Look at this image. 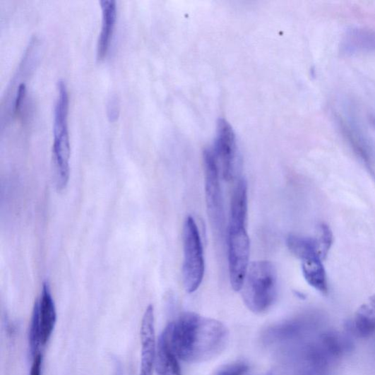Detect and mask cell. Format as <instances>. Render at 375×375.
<instances>
[{
  "label": "cell",
  "instance_id": "6da1fadb",
  "mask_svg": "<svg viewBox=\"0 0 375 375\" xmlns=\"http://www.w3.org/2000/svg\"><path fill=\"white\" fill-rule=\"evenodd\" d=\"M164 331L177 357L187 363H201L218 357L229 340L223 323L193 312L181 314Z\"/></svg>",
  "mask_w": 375,
  "mask_h": 375
},
{
  "label": "cell",
  "instance_id": "7a4b0ae2",
  "mask_svg": "<svg viewBox=\"0 0 375 375\" xmlns=\"http://www.w3.org/2000/svg\"><path fill=\"white\" fill-rule=\"evenodd\" d=\"M69 93L64 81L58 83V98L54 110L52 161L56 189L63 191L69 181L71 145L68 127Z\"/></svg>",
  "mask_w": 375,
  "mask_h": 375
},
{
  "label": "cell",
  "instance_id": "3957f363",
  "mask_svg": "<svg viewBox=\"0 0 375 375\" xmlns=\"http://www.w3.org/2000/svg\"><path fill=\"white\" fill-rule=\"evenodd\" d=\"M246 306L254 313H263L273 304L278 293V273L269 261L253 263L242 287Z\"/></svg>",
  "mask_w": 375,
  "mask_h": 375
},
{
  "label": "cell",
  "instance_id": "277c9868",
  "mask_svg": "<svg viewBox=\"0 0 375 375\" xmlns=\"http://www.w3.org/2000/svg\"><path fill=\"white\" fill-rule=\"evenodd\" d=\"M247 214L230 213L227 233L230 280L232 289H242L249 267L250 240L246 229Z\"/></svg>",
  "mask_w": 375,
  "mask_h": 375
},
{
  "label": "cell",
  "instance_id": "5b68a950",
  "mask_svg": "<svg viewBox=\"0 0 375 375\" xmlns=\"http://www.w3.org/2000/svg\"><path fill=\"white\" fill-rule=\"evenodd\" d=\"M183 280L186 291L198 290L205 275L203 247L198 227L191 216L187 217L184 227Z\"/></svg>",
  "mask_w": 375,
  "mask_h": 375
},
{
  "label": "cell",
  "instance_id": "8992f818",
  "mask_svg": "<svg viewBox=\"0 0 375 375\" xmlns=\"http://www.w3.org/2000/svg\"><path fill=\"white\" fill-rule=\"evenodd\" d=\"M203 159L208 213L213 229L222 232L225 224V210L220 172L209 148L205 150Z\"/></svg>",
  "mask_w": 375,
  "mask_h": 375
},
{
  "label": "cell",
  "instance_id": "52a82bcc",
  "mask_svg": "<svg viewBox=\"0 0 375 375\" xmlns=\"http://www.w3.org/2000/svg\"><path fill=\"white\" fill-rule=\"evenodd\" d=\"M208 148L224 179L227 181L232 180L236 169L238 150L235 134L225 120L220 121L213 143Z\"/></svg>",
  "mask_w": 375,
  "mask_h": 375
},
{
  "label": "cell",
  "instance_id": "ba28073f",
  "mask_svg": "<svg viewBox=\"0 0 375 375\" xmlns=\"http://www.w3.org/2000/svg\"><path fill=\"white\" fill-rule=\"evenodd\" d=\"M317 324L318 321L310 316L296 319L269 328L264 333L263 340L267 344H273L298 340L314 329Z\"/></svg>",
  "mask_w": 375,
  "mask_h": 375
},
{
  "label": "cell",
  "instance_id": "9c48e42d",
  "mask_svg": "<svg viewBox=\"0 0 375 375\" xmlns=\"http://www.w3.org/2000/svg\"><path fill=\"white\" fill-rule=\"evenodd\" d=\"M142 361L141 375H152L155 362L154 309L150 305L143 316L141 326Z\"/></svg>",
  "mask_w": 375,
  "mask_h": 375
},
{
  "label": "cell",
  "instance_id": "30bf717a",
  "mask_svg": "<svg viewBox=\"0 0 375 375\" xmlns=\"http://www.w3.org/2000/svg\"><path fill=\"white\" fill-rule=\"evenodd\" d=\"M340 49L346 55L375 52V30L353 28L346 32L343 37Z\"/></svg>",
  "mask_w": 375,
  "mask_h": 375
},
{
  "label": "cell",
  "instance_id": "8fae6325",
  "mask_svg": "<svg viewBox=\"0 0 375 375\" xmlns=\"http://www.w3.org/2000/svg\"><path fill=\"white\" fill-rule=\"evenodd\" d=\"M102 28L98 38L97 57L102 61L107 54L117 20V6L114 0H102Z\"/></svg>",
  "mask_w": 375,
  "mask_h": 375
},
{
  "label": "cell",
  "instance_id": "7c38bea8",
  "mask_svg": "<svg viewBox=\"0 0 375 375\" xmlns=\"http://www.w3.org/2000/svg\"><path fill=\"white\" fill-rule=\"evenodd\" d=\"M36 304L40 320L42 345H44L51 338L56 321L55 305L48 284H44L41 298Z\"/></svg>",
  "mask_w": 375,
  "mask_h": 375
},
{
  "label": "cell",
  "instance_id": "4fadbf2b",
  "mask_svg": "<svg viewBox=\"0 0 375 375\" xmlns=\"http://www.w3.org/2000/svg\"><path fill=\"white\" fill-rule=\"evenodd\" d=\"M167 335L165 331L161 334L155 355V369L157 375H181V367Z\"/></svg>",
  "mask_w": 375,
  "mask_h": 375
},
{
  "label": "cell",
  "instance_id": "5bb4252c",
  "mask_svg": "<svg viewBox=\"0 0 375 375\" xmlns=\"http://www.w3.org/2000/svg\"><path fill=\"white\" fill-rule=\"evenodd\" d=\"M352 328V331L362 338L375 333V294L355 314Z\"/></svg>",
  "mask_w": 375,
  "mask_h": 375
},
{
  "label": "cell",
  "instance_id": "9a60e30c",
  "mask_svg": "<svg viewBox=\"0 0 375 375\" xmlns=\"http://www.w3.org/2000/svg\"><path fill=\"white\" fill-rule=\"evenodd\" d=\"M302 271L307 283L321 293L328 291L326 273L319 256L302 261Z\"/></svg>",
  "mask_w": 375,
  "mask_h": 375
},
{
  "label": "cell",
  "instance_id": "2e32d148",
  "mask_svg": "<svg viewBox=\"0 0 375 375\" xmlns=\"http://www.w3.org/2000/svg\"><path fill=\"white\" fill-rule=\"evenodd\" d=\"M287 246L290 252L302 261L319 256L317 240L290 234L287 239ZM320 258V256H319Z\"/></svg>",
  "mask_w": 375,
  "mask_h": 375
},
{
  "label": "cell",
  "instance_id": "e0dca14e",
  "mask_svg": "<svg viewBox=\"0 0 375 375\" xmlns=\"http://www.w3.org/2000/svg\"><path fill=\"white\" fill-rule=\"evenodd\" d=\"M41 345L42 335L40 320H39L38 309L35 302L32 311L30 331V345L33 355H35L37 353V349Z\"/></svg>",
  "mask_w": 375,
  "mask_h": 375
},
{
  "label": "cell",
  "instance_id": "ac0fdd59",
  "mask_svg": "<svg viewBox=\"0 0 375 375\" xmlns=\"http://www.w3.org/2000/svg\"><path fill=\"white\" fill-rule=\"evenodd\" d=\"M316 240H317L318 243L320 258L324 260L333 244V234L328 225H322L320 227L319 238Z\"/></svg>",
  "mask_w": 375,
  "mask_h": 375
},
{
  "label": "cell",
  "instance_id": "d6986e66",
  "mask_svg": "<svg viewBox=\"0 0 375 375\" xmlns=\"http://www.w3.org/2000/svg\"><path fill=\"white\" fill-rule=\"evenodd\" d=\"M248 367L243 363H236L226 367L216 375H243Z\"/></svg>",
  "mask_w": 375,
  "mask_h": 375
},
{
  "label": "cell",
  "instance_id": "ffe728a7",
  "mask_svg": "<svg viewBox=\"0 0 375 375\" xmlns=\"http://www.w3.org/2000/svg\"><path fill=\"white\" fill-rule=\"evenodd\" d=\"M107 111L110 122L116 121L118 116H119V109H118V104L115 97H112L109 101Z\"/></svg>",
  "mask_w": 375,
  "mask_h": 375
},
{
  "label": "cell",
  "instance_id": "44dd1931",
  "mask_svg": "<svg viewBox=\"0 0 375 375\" xmlns=\"http://www.w3.org/2000/svg\"><path fill=\"white\" fill-rule=\"evenodd\" d=\"M42 355L37 353L34 355L33 362L31 367L30 375H42Z\"/></svg>",
  "mask_w": 375,
  "mask_h": 375
},
{
  "label": "cell",
  "instance_id": "7402d4cb",
  "mask_svg": "<svg viewBox=\"0 0 375 375\" xmlns=\"http://www.w3.org/2000/svg\"><path fill=\"white\" fill-rule=\"evenodd\" d=\"M26 93V86L25 84H21L19 85L17 91V95L16 97V102H15V112L18 113L19 111H20L21 105L23 104V102L24 100V97Z\"/></svg>",
  "mask_w": 375,
  "mask_h": 375
},
{
  "label": "cell",
  "instance_id": "603a6c76",
  "mask_svg": "<svg viewBox=\"0 0 375 375\" xmlns=\"http://www.w3.org/2000/svg\"><path fill=\"white\" fill-rule=\"evenodd\" d=\"M231 210H240V211H246V212H248V210L246 209H244V208H232L230 209V211Z\"/></svg>",
  "mask_w": 375,
  "mask_h": 375
}]
</instances>
